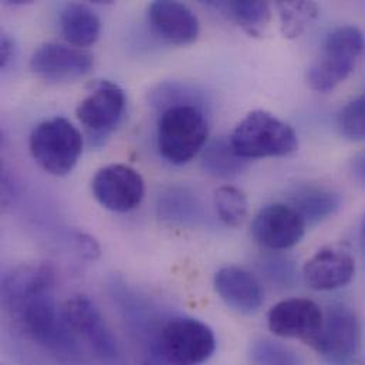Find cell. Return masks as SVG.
Here are the masks:
<instances>
[{
	"label": "cell",
	"mask_w": 365,
	"mask_h": 365,
	"mask_svg": "<svg viewBox=\"0 0 365 365\" xmlns=\"http://www.w3.org/2000/svg\"><path fill=\"white\" fill-rule=\"evenodd\" d=\"M310 225L333 216L341 206L337 192L322 186H303L292 195L290 205Z\"/></svg>",
	"instance_id": "ac0fdd59"
},
{
	"label": "cell",
	"mask_w": 365,
	"mask_h": 365,
	"mask_svg": "<svg viewBox=\"0 0 365 365\" xmlns=\"http://www.w3.org/2000/svg\"><path fill=\"white\" fill-rule=\"evenodd\" d=\"M215 289L230 309L242 314H253L263 304L262 284L252 273L240 267L220 269L215 276Z\"/></svg>",
	"instance_id": "2e32d148"
},
{
	"label": "cell",
	"mask_w": 365,
	"mask_h": 365,
	"mask_svg": "<svg viewBox=\"0 0 365 365\" xmlns=\"http://www.w3.org/2000/svg\"><path fill=\"white\" fill-rule=\"evenodd\" d=\"M97 202L113 212L137 209L145 193V183L138 171L124 164H111L101 168L91 182Z\"/></svg>",
	"instance_id": "30bf717a"
},
{
	"label": "cell",
	"mask_w": 365,
	"mask_h": 365,
	"mask_svg": "<svg viewBox=\"0 0 365 365\" xmlns=\"http://www.w3.org/2000/svg\"><path fill=\"white\" fill-rule=\"evenodd\" d=\"M125 107L124 90L111 81H100L78 104L76 115L90 138L101 143L121 124Z\"/></svg>",
	"instance_id": "ba28073f"
},
{
	"label": "cell",
	"mask_w": 365,
	"mask_h": 365,
	"mask_svg": "<svg viewBox=\"0 0 365 365\" xmlns=\"http://www.w3.org/2000/svg\"><path fill=\"white\" fill-rule=\"evenodd\" d=\"M365 50L363 31L356 26L334 29L324 40L317 58L307 70V84L317 93H329L354 71Z\"/></svg>",
	"instance_id": "277c9868"
},
{
	"label": "cell",
	"mask_w": 365,
	"mask_h": 365,
	"mask_svg": "<svg viewBox=\"0 0 365 365\" xmlns=\"http://www.w3.org/2000/svg\"><path fill=\"white\" fill-rule=\"evenodd\" d=\"M207 4L235 21L252 37L262 36L272 19L270 6L266 1H209Z\"/></svg>",
	"instance_id": "d6986e66"
},
{
	"label": "cell",
	"mask_w": 365,
	"mask_h": 365,
	"mask_svg": "<svg viewBox=\"0 0 365 365\" xmlns=\"http://www.w3.org/2000/svg\"><path fill=\"white\" fill-rule=\"evenodd\" d=\"M14 53H16L14 40L9 34L3 33L0 38V68L4 70L10 66V63L14 58Z\"/></svg>",
	"instance_id": "4316f807"
},
{
	"label": "cell",
	"mask_w": 365,
	"mask_h": 365,
	"mask_svg": "<svg viewBox=\"0 0 365 365\" xmlns=\"http://www.w3.org/2000/svg\"><path fill=\"white\" fill-rule=\"evenodd\" d=\"M81 133L63 117L46 120L30 134L29 148L37 165L50 175L70 174L83 153Z\"/></svg>",
	"instance_id": "5b68a950"
},
{
	"label": "cell",
	"mask_w": 365,
	"mask_h": 365,
	"mask_svg": "<svg viewBox=\"0 0 365 365\" xmlns=\"http://www.w3.org/2000/svg\"><path fill=\"white\" fill-rule=\"evenodd\" d=\"M263 270L266 276L282 286H292L296 277V269L293 262L284 257H269L263 263Z\"/></svg>",
	"instance_id": "d4e9b609"
},
{
	"label": "cell",
	"mask_w": 365,
	"mask_h": 365,
	"mask_svg": "<svg viewBox=\"0 0 365 365\" xmlns=\"http://www.w3.org/2000/svg\"><path fill=\"white\" fill-rule=\"evenodd\" d=\"M306 222L286 203H272L260 209L252 223L257 243L272 250H286L296 246L304 236Z\"/></svg>",
	"instance_id": "7c38bea8"
},
{
	"label": "cell",
	"mask_w": 365,
	"mask_h": 365,
	"mask_svg": "<svg viewBox=\"0 0 365 365\" xmlns=\"http://www.w3.org/2000/svg\"><path fill=\"white\" fill-rule=\"evenodd\" d=\"M350 173L353 178L365 186V151L357 154L350 163Z\"/></svg>",
	"instance_id": "83f0119b"
},
{
	"label": "cell",
	"mask_w": 365,
	"mask_h": 365,
	"mask_svg": "<svg viewBox=\"0 0 365 365\" xmlns=\"http://www.w3.org/2000/svg\"><path fill=\"white\" fill-rule=\"evenodd\" d=\"M94 67V56L74 46L61 43H44L33 53L30 68L38 77L64 83L87 76Z\"/></svg>",
	"instance_id": "8fae6325"
},
{
	"label": "cell",
	"mask_w": 365,
	"mask_h": 365,
	"mask_svg": "<svg viewBox=\"0 0 365 365\" xmlns=\"http://www.w3.org/2000/svg\"><path fill=\"white\" fill-rule=\"evenodd\" d=\"M339 130L350 141L365 140V94L351 100L339 115Z\"/></svg>",
	"instance_id": "cb8c5ba5"
},
{
	"label": "cell",
	"mask_w": 365,
	"mask_h": 365,
	"mask_svg": "<svg viewBox=\"0 0 365 365\" xmlns=\"http://www.w3.org/2000/svg\"><path fill=\"white\" fill-rule=\"evenodd\" d=\"M363 344V329L357 314L347 306L329 309L323 327L313 343L329 365H354Z\"/></svg>",
	"instance_id": "52a82bcc"
},
{
	"label": "cell",
	"mask_w": 365,
	"mask_h": 365,
	"mask_svg": "<svg viewBox=\"0 0 365 365\" xmlns=\"http://www.w3.org/2000/svg\"><path fill=\"white\" fill-rule=\"evenodd\" d=\"M74 242L77 245V249L78 252L88 260H94L98 257L100 255V247L97 245V242L86 235V233H80V232H76L74 233Z\"/></svg>",
	"instance_id": "484cf974"
},
{
	"label": "cell",
	"mask_w": 365,
	"mask_h": 365,
	"mask_svg": "<svg viewBox=\"0 0 365 365\" xmlns=\"http://www.w3.org/2000/svg\"><path fill=\"white\" fill-rule=\"evenodd\" d=\"M53 287L50 266H23L4 276L1 300L11 320L31 341L57 357L70 359L77 354L76 336L56 304Z\"/></svg>",
	"instance_id": "6da1fadb"
},
{
	"label": "cell",
	"mask_w": 365,
	"mask_h": 365,
	"mask_svg": "<svg viewBox=\"0 0 365 365\" xmlns=\"http://www.w3.org/2000/svg\"><path fill=\"white\" fill-rule=\"evenodd\" d=\"M247 160L236 154L230 141L217 138L209 143L202 154V168L216 178H233L247 168Z\"/></svg>",
	"instance_id": "ffe728a7"
},
{
	"label": "cell",
	"mask_w": 365,
	"mask_h": 365,
	"mask_svg": "<svg viewBox=\"0 0 365 365\" xmlns=\"http://www.w3.org/2000/svg\"><path fill=\"white\" fill-rule=\"evenodd\" d=\"M160 354L173 365H199L216 350V339L209 326L192 317H174L160 330Z\"/></svg>",
	"instance_id": "8992f818"
},
{
	"label": "cell",
	"mask_w": 365,
	"mask_h": 365,
	"mask_svg": "<svg viewBox=\"0 0 365 365\" xmlns=\"http://www.w3.org/2000/svg\"><path fill=\"white\" fill-rule=\"evenodd\" d=\"M356 273L351 253L340 246L320 249L303 267L306 284L317 292H331L347 286Z\"/></svg>",
	"instance_id": "5bb4252c"
},
{
	"label": "cell",
	"mask_w": 365,
	"mask_h": 365,
	"mask_svg": "<svg viewBox=\"0 0 365 365\" xmlns=\"http://www.w3.org/2000/svg\"><path fill=\"white\" fill-rule=\"evenodd\" d=\"M148 21L163 40L175 46L192 44L200 30L196 14L180 1L158 0L151 3Z\"/></svg>",
	"instance_id": "9a60e30c"
},
{
	"label": "cell",
	"mask_w": 365,
	"mask_h": 365,
	"mask_svg": "<svg viewBox=\"0 0 365 365\" xmlns=\"http://www.w3.org/2000/svg\"><path fill=\"white\" fill-rule=\"evenodd\" d=\"M250 360L255 365H304L299 353L273 340L255 341L250 347Z\"/></svg>",
	"instance_id": "603a6c76"
},
{
	"label": "cell",
	"mask_w": 365,
	"mask_h": 365,
	"mask_svg": "<svg viewBox=\"0 0 365 365\" xmlns=\"http://www.w3.org/2000/svg\"><path fill=\"white\" fill-rule=\"evenodd\" d=\"M361 240H363V245H364L365 247V219L364 222H363V226H361Z\"/></svg>",
	"instance_id": "f1b7e54d"
},
{
	"label": "cell",
	"mask_w": 365,
	"mask_h": 365,
	"mask_svg": "<svg viewBox=\"0 0 365 365\" xmlns=\"http://www.w3.org/2000/svg\"><path fill=\"white\" fill-rule=\"evenodd\" d=\"M213 203L219 219L230 227L240 226L247 216L245 193L235 186H220L215 190Z\"/></svg>",
	"instance_id": "7402d4cb"
},
{
	"label": "cell",
	"mask_w": 365,
	"mask_h": 365,
	"mask_svg": "<svg viewBox=\"0 0 365 365\" xmlns=\"http://www.w3.org/2000/svg\"><path fill=\"white\" fill-rule=\"evenodd\" d=\"M207 118L199 104L185 103L163 110L157 125L161 157L173 165H185L205 148Z\"/></svg>",
	"instance_id": "7a4b0ae2"
},
{
	"label": "cell",
	"mask_w": 365,
	"mask_h": 365,
	"mask_svg": "<svg viewBox=\"0 0 365 365\" xmlns=\"http://www.w3.org/2000/svg\"><path fill=\"white\" fill-rule=\"evenodd\" d=\"M324 314L309 299H289L277 303L267 316V324L274 336L299 339L313 344L323 327Z\"/></svg>",
	"instance_id": "4fadbf2b"
},
{
	"label": "cell",
	"mask_w": 365,
	"mask_h": 365,
	"mask_svg": "<svg viewBox=\"0 0 365 365\" xmlns=\"http://www.w3.org/2000/svg\"><path fill=\"white\" fill-rule=\"evenodd\" d=\"M230 145L245 160L286 157L299 148L296 131L269 111L249 113L229 137Z\"/></svg>",
	"instance_id": "3957f363"
},
{
	"label": "cell",
	"mask_w": 365,
	"mask_h": 365,
	"mask_svg": "<svg viewBox=\"0 0 365 365\" xmlns=\"http://www.w3.org/2000/svg\"><path fill=\"white\" fill-rule=\"evenodd\" d=\"M64 319L76 336L103 361L118 357V343L98 307L87 296L71 297L64 309Z\"/></svg>",
	"instance_id": "9c48e42d"
},
{
	"label": "cell",
	"mask_w": 365,
	"mask_h": 365,
	"mask_svg": "<svg viewBox=\"0 0 365 365\" xmlns=\"http://www.w3.org/2000/svg\"><path fill=\"white\" fill-rule=\"evenodd\" d=\"M60 29L71 46L86 50L100 38L101 21L87 4L68 3L60 13Z\"/></svg>",
	"instance_id": "e0dca14e"
},
{
	"label": "cell",
	"mask_w": 365,
	"mask_h": 365,
	"mask_svg": "<svg viewBox=\"0 0 365 365\" xmlns=\"http://www.w3.org/2000/svg\"><path fill=\"white\" fill-rule=\"evenodd\" d=\"M282 33L287 38L299 37L319 16V6L314 1H277Z\"/></svg>",
	"instance_id": "44dd1931"
}]
</instances>
